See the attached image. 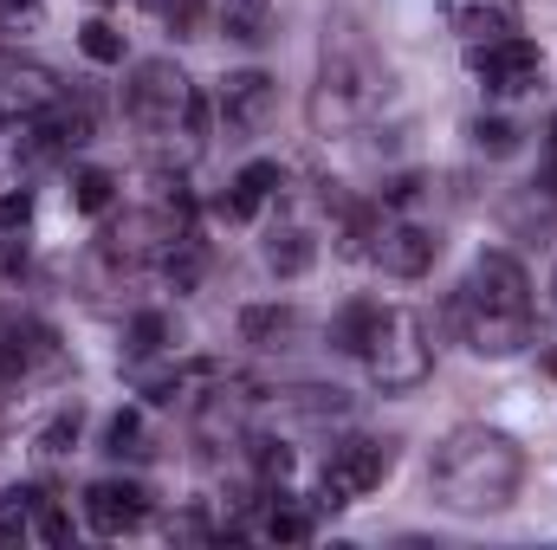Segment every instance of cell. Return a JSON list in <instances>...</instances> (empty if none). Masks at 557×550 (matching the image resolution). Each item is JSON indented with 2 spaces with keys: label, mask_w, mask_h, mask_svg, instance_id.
Here are the masks:
<instances>
[{
  "label": "cell",
  "mask_w": 557,
  "mask_h": 550,
  "mask_svg": "<svg viewBox=\"0 0 557 550\" xmlns=\"http://www.w3.org/2000/svg\"><path fill=\"white\" fill-rule=\"evenodd\" d=\"M525 479V453L519 440L493 434V427H454L434 460H428V492L434 505L460 512V518H486V512H506L512 492Z\"/></svg>",
  "instance_id": "1"
},
{
  "label": "cell",
  "mask_w": 557,
  "mask_h": 550,
  "mask_svg": "<svg viewBox=\"0 0 557 550\" xmlns=\"http://www.w3.org/2000/svg\"><path fill=\"white\" fill-rule=\"evenodd\" d=\"M454 330L473 357H519L532 343V278L512 253H480L447 298Z\"/></svg>",
  "instance_id": "2"
},
{
  "label": "cell",
  "mask_w": 557,
  "mask_h": 550,
  "mask_svg": "<svg viewBox=\"0 0 557 550\" xmlns=\"http://www.w3.org/2000/svg\"><path fill=\"white\" fill-rule=\"evenodd\" d=\"M383 85H389V72H383V59L363 46V33H357V26H331V33H324V59H318V85H311V98H305L311 130H318V137H350V130L376 111Z\"/></svg>",
  "instance_id": "3"
},
{
  "label": "cell",
  "mask_w": 557,
  "mask_h": 550,
  "mask_svg": "<svg viewBox=\"0 0 557 550\" xmlns=\"http://www.w3.org/2000/svg\"><path fill=\"white\" fill-rule=\"evenodd\" d=\"M363 370H370V383L376 389H389V396H403V389H421L428 383V370H434V343H428V324H421L416 311H376V324H370V337H363Z\"/></svg>",
  "instance_id": "4"
},
{
  "label": "cell",
  "mask_w": 557,
  "mask_h": 550,
  "mask_svg": "<svg viewBox=\"0 0 557 550\" xmlns=\"http://www.w3.org/2000/svg\"><path fill=\"white\" fill-rule=\"evenodd\" d=\"M182 104H188V78L175 59H143L124 85V117L143 137H182Z\"/></svg>",
  "instance_id": "5"
},
{
  "label": "cell",
  "mask_w": 557,
  "mask_h": 550,
  "mask_svg": "<svg viewBox=\"0 0 557 550\" xmlns=\"http://www.w3.org/2000/svg\"><path fill=\"white\" fill-rule=\"evenodd\" d=\"M389 466H396L389 440H370V434L337 440L331 460H324V505H357V499H370V492L389 479Z\"/></svg>",
  "instance_id": "6"
},
{
  "label": "cell",
  "mask_w": 557,
  "mask_h": 550,
  "mask_svg": "<svg viewBox=\"0 0 557 550\" xmlns=\"http://www.w3.org/2000/svg\"><path fill=\"white\" fill-rule=\"evenodd\" d=\"M467 65H473V78H480L493 98H525V91H539V78H545V52H539L532 39H519V33L486 39V46H467Z\"/></svg>",
  "instance_id": "7"
},
{
  "label": "cell",
  "mask_w": 557,
  "mask_h": 550,
  "mask_svg": "<svg viewBox=\"0 0 557 550\" xmlns=\"http://www.w3.org/2000/svg\"><path fill=\"white\" fill-rule=\"evenodd\" d=\"M273 104H278L273 72H260V65H247V72H227V78H221V91H214L221 137H227V142L260 137V130H267V117H273Z\"/></svg>",
  "instance_id": "8"
},
{
  "label": "cell",
  "mask_w": 557,
  "mask_h": 550,
  "mask_svg": "<svg viewBox=\"0 0 557 550\" xmlns=\"http://www.w3.org/2000/svg\"><path fill=\"white\" fill-rule=\"evenodd\" d=\"M98 137V111H91V98L78 91V98H52L33 124H26V155L33 162H59V155H72V149H85V142Z\"/></svg>",
  "instance_id": "9"
},
{
  "label": "cell",
  "mask_w": 557,
  "mask_h": 550,
  "mask_svg": "<svg viewBox=\"0 0 557 550\" xmlns=\"http://www.w3.org/2000/svg\"><path fill=\"white\" fill-rule=\"evenodd\" d=\"M65 85L39 65V59H20V52H0V130H20L33 124Z\"/></svg>",
  "instance_id": "10"
},
{
  "label": "cell",
  "mask_w": 557,
  "mask_h": 550,
  "mask_svg": "<svg viewBox=\"0 0 557 550\" xmlns=\"http://www.w3.org/2000/svg\"><path fill=\"white\" fill-rule=\"evenodd\" d=\"M131 383H137L156 409H188V402H201V396H214V389H221V363H208V357L175 363V370H143V363H137V376H131Z\"/></svg>",
  "instance_id": "11"
},
{
  "label": "cell",
  "mask_w": 557,
  "mask_h": 550,
  "mask_svg": "<svg viewBox=\"0 0 557 550\" xmlns=\"http://www.w3.org/2000/svg\"><path fill=\"white\" fill-rule=\"evenodd\" d=\"M85 518L98 538H124L149 518V492L137 479H98V486H85Z\"/></svg>",
  "instance_id": "12"
},
{
  "label": "cell",
  "mask_w": 557,
  "mask_h": 550,
  "mask_svg": "<svg viewBox=\"0 0 557 550\" xmlns=\"http://www.w3.org/2000/svg\"><path fill=\"white\" fill-rule=\"evenodd\" d=\"M434 260H441V240L428 227H416V221L383 227V240H376V266L389 278H421V273H434Z\"/></svg>",
  "instance_id": "13"
},
{
  "label": "cell",
  "mask_w": 557,
  "mask_h": 550,
  "mask_svg": "<svg viewBox=\"0 0 557 550\" xmlns=\"http://www.w3.org/2000/svg\"><path fill=\"white\" fill-rule=\"evenodd\" d=\"M441 13H447V26L467 46H486V39L519 33V0H441Z\"/></svg>",
  "instance_id": "14"
},
{
  "label": "cell",
  "mask_w": 557,
  "mask_h": 550,
  "mask_svg": "<svg viewBox=\"0 0 557 550\" xmlns=\"http://www.w3.org/2000/svg\"><path fill=\"white\" fill-rule=\"evenodd\" d=\"M298 330H305V317L292 304H247L240 311V343H253V350H292Z\"/></svg>",
  "instance_id": "15"
},
{
  "label": "cell",
  "mask_w": 557,
  "mask_h": 550,
  "mask_svg": "<svg viewBox=\"0 0 557 550\" xmlns=\"http://www.w3.org/2000/svg\"><path fill=\"white\" fill-rule=\"evenodd\" d=\"M331 195V188H324ZM337 201V195H331ZM337 214H344V227H337V253L344 260H376V240H383V214L376 208H350V201H337Z\"/></svg>",
  "instance_id": "16"
},
{
  "label": "cell",
  "mask_w": 557,
  "mask_h": 550,
  "mask_svg": "<svg viewBox=\"0 0 557 550\" xmlns=\"http://www.w3.org/2000/svg\"><path fill=\"white\" fill-rule=\"evenodd\" d=\"M156 266H162V278H169L175 291H195V285H201V273H208V247H201L195 234H175V240L156 253Z\"/></svg>",
  "instance_id": "17"
},
{
  "label": "cell",
  "mask_w": 557,
  "mask_h": 550,
  "mask_svg": "<svg viewBox=\"0 0 557 550\" xmlns=\"http://www.w3.org/2000/svg\"><path fill=\"white\" fill-rule=\"evenodd\" d=\"M311 260H318V240H311L305 227H273V240H267V266H273L278 278L311 273Z\"/></svg>",
  "instance_id": "18"
},
{
  "label": "cell",
  "mask_w": 557,
  "mask_h": 550,
  "mask_svg": "<svg viewBox=\"0 0 557 550\" xmlns=\"http://www.w3.org/2000/svg\"><path fill=\"white\" fill-rule=\"evenodd\" d=\"M221 26H227V39H240V46H260L267 26H273V0H221Z\"/></svg>",
  "instance_id": "19"
},
{
  "label": "cell",
  "mask_w": 557,
  "mask_h": 550,
  "mask_svg": "<svg viewBox=\"0 0 557 550\" xmlns=\"http://www.w3.org/2000/svg\"><path fill=\"white\" fill-rule=\"evenodd\" d=\"M267 402L285 414H305V421H337V414L350 409L344 389H285V396H267Z\"/></svg>",
  "instance_id": "20"
},
{
  "label": "cell",
  "mask_w": 557,
  "mask_h": 550,
  "mask_svg": "<svg viewBox=\"0 0 557 550\" xmlns=\"http://www.w3.org/2000/svg\"><path fill=\"white\" fill-rule=\"evenodd\" d=\"M267 499H273V512H267V538H273V545H305V538H311V512L292 505L285 486H273Z\"/></svg>",
  "instance_id": "21"
},
{
  "label": "cell",
  "mask_w": 557,
  "mask_h": 550,
  "mask_svg": "<svg viewBox=\"0 0 557 550\" xmlns=\"http://www.w3.org/2000/svg\"><path fill=\"white\" fill-rule=\"evenodd\" d=\"M39 486H13V492H0V545H13V538H26L33 532V512H39Z\"/></svg>",
  "instance_id": "22"
},
{
  "label": "cell",
  "mask_w": 557,
  "mask_h": 550,
  "mask_svg": "<svg viewBox=\"0 0 557 550\" xmlns=\"http://www.w3.org/2000/svg\"><path fill=\"white\" fill-rule=\"evenodd\" d=\"M111 201H117V175L111 168H78L72 175V208L78 214H104Z\"/></svg>",
  "instance_id": "23"
},
{
  "label": "cell",
  "mask_w": 557,
  "mask_h": 550,
  "mask_svg": "<svg viewBox=\"0 0 557 550\" xmlns=\"http://www.w3.org/2000/svg\"><path fill=\"white\" fill-rule=\"evenodd\" d=\"M376 311H383V304H370V298H357V304H344V311L331 317V343L357 357V350H363V337H370V324H376Z\"/></svg>",
  "instance_id": "24"
},
{
  "label": "cell",
  "mask_w": 557,
  "mask_h": 550,
  "mask_svg": "<svg viewBox=\"0 0 557 550\" xmlns=\"http://www.w3.org/2000/svg\"><path fill=\"white\" fill-rule=\"evenodd\" d=\"M169 343H175V324H169L162 311H137V317H131V357H137V363L162 357Z\"/></svg>",
  "instance_id": "25"
},
{
  "label": "cell",
  "mask_w": 557,
  "mask_h": 550,
  "mask_svg": "<svg viewBox=\"0 0 557 550\" xmlns=\"http://www.w3.org/2000/svg\"><path fill=\"white\" fill-rule=\"evenodd\" d=\"M78 52H85L91 65H124V33H117L111 20H85V26H78Z\"/></svg>",
  "instance_id": "26"
},
{
  "label": "cell",
  "mask_w": 557,
  "mask_h": 550,
  "mask_svg": "<svg viewBox=\"0 0 557 550\" xmlns=\"http://www.w3.org/2000/svg\"><path fill=\"white\" fill-rule=\"evenodd\" d=\"M104 453H117V460H143L149 453V440H143V414H111V427H104Z\"/></svg>",
  "instance_id": "27"
},
{
  "label": "cell",
  "mask_w": 557,
  "mask_h": 550,
  "mask_svg": "<svg viewBox=\"0 0 557 550\" xmlns=\"http://www.w3.org/2000/svg\"><path fill=\"white\" fill-rule=\"evenodd\" d=\"M247 453H253V466H260L267 486H285V473H292V447H285V440L260 434V440H247Z\"/></svg>",
  "instance_id": "28"
},
{
  "label": "cell",
  "mask_w": 557,
  "mask_h": 550,
  "mask_svg": "<svg viewBox=\"0 0 557 550\" xmlns=\"http://www.w3.org/2000/svg\"><path fill=\"white\" fill-rule=\"evenodd\" d=\"M78 427H85V409H78V402H72V409H59L46 427H39V453H72Z\"/></svg>",
  "instance_id": "29"
},
{
  "label": "cell",
  "mask_w": 557,
  "mask_h": 550,
  "mask_svg": "<svg viewBox=\"0 0 557 550\" xmlns=\"http://www.w3.org/2000/svg\"><path fill=\"white\" fill-rule=\"evenodd\" d=\"M182 137L195 142V149L214 137V98H208V91H195V85H188V104H182Z\"/></svg>",
  "instance_id": "30"
},
{
  "label": "cell",
  "mask_w": 557,
  "mask_h": 550,
  "mask_svg": "<svg viewBox=\"0 0 557 550\" xmlns=\"http://www.w3.org/2000/svg\"><path fill=\"white\" fill-rule=\"evenodd\" d=\"M149 13H162V26L175 33V39H188L195 26H201V0H143Z\"/></svg>",
  "instance_id": "31"
},
{
  "label": "cell",
  "mask_w": 557,
  "mask_h": 550,
  "mask_svg": "<svg viewBox=\"0 0 557 550\" xmlns=\"http://www.w3.org/2000/svg\"><path fill=\"white\" fill-rule=\"evenodd\" d=\"M473 142H480L486 155H519V124H506V117H480V124H473Z\"/></svg>",
  "instance_id": "32"
},
{
  "label": "cell",
  "mask_w": 557,
  "mask_h": 550,
  "mask_svg": "<svg viewBox=\"0 0 557 550\" xmlns=\"http://www.w3.org/2000/svg\"><path fill=\"white\" fill-rule=\"evenodd\" d=\"M234 188H240V195H253V201H267L273 188H285V168H278V162H247V168L234 175Z\"/></svg>",
  "instance_id": "33"
},
{
  "label": "cell",
  "mask_w": 557,
  "mask_h": 550,
  "mask_svg": "<svg viewBox=\"0 0 557 550\" xmlns=\"http://www.w3.org/2000/svg\"><path fill=\"white\" fill-rule=\"evenodd\" d=\"M33 532H39L46 545H72V518H65L52 499H39V512H33Z\"/></svg>",
  "instance_id": "34"
},
{
  "label": "cell",
  "mask_w": 557,
  "mask_h": 550,
  "mask_svg": "<svg viewBox=\"0 0 557 550\" xmlns=\"http://www.w3.org/2000/svg\"><path fill=\"white\" fill-rule=\"evenodd\" d=\"M33 221V195L26 188H13V195H0V234H20Z\"/></svg>",
  "instance_id": "35"
},
{
  "label": "cell",
  "mask_w": 557,
  "mask_h": 550,
  "mask_svg": "<svg viewBox=\"0 0 557 550\" xmlns=\"http://www.w3.org/2000/svg\"><path fill=\"white\" fill-rule=\"evenodd\" d=\"M421 188H428L421 175H389V182H383V208H409Z\"/></svg>",
  "instance_id": "36"
},
{
  "label": "cell",
  "mask_w": 557,
  "mask_h": 550,
  "mask_svg": "<svg viewBox=\"0 0 557 550\" xmlns=\"http://www.w3.org/2000/svg\"><path fill=\"white\" fill-rule=\"evenodd\" d=\"M221 214H227V221H253V214H260V201H253V195H240V188H227V195H221Z\"/></svg>",
  "instance_id": "37"
},
{
  "label": "cell",
  "mask_w": 557,
  "mask_h": 550,
  "mask_svg": "<svg viewBox=\"0 0 557 550\" xmlns=\"http://www.w3.org/2000/svg\"><path fill=\"white\" fill-rule=\"evenodd\" d=\"M169 538H208V518L201 512H182V518H169Z\"/></svg>",
  "instance_id": "38"
},
{
  "label": "cell",
  "mask_w": 557,
  "mask_h": 550,
  "mask_svg": "<svg viewBox=\"0 0 557 550\" xmlns=\"http://www.w3.org/2000/svg\"><path fill=\"white\" fill-rule=\"evenodd\" d=\"M20 376H26V370H20V357H13V343L0 337V389H13Z\"/></svg>",
  "instance_id": "39"
},
{
  "label": "cell",
  "mask_w": 557,
  "mask_h": 550,
  "mask_svg": "<svg viewBox=\"0 0 557 550\" xmlns=\"http://www.w3.org/2000/svg\"><path fill=\"white\" fill-rule=\"evenodd\" d=\"M552 142H557V124H552Z\"/></svg>",
  "instance_id": "40"
},
{
  "label": "cell",
  "mask_w": 557,
  "mask_h": 550,
  "mask_svg": "<svg viewBox=\"0 0 557 550\" xmlns=\"http://www.w3.org/2000/svg\"><path fill=\"white\" fill-rule=\"evenodd\" d=\"M552 291H557V273H552Z\"/></svg>",
  "instance_id": "41"
},
{
  "label": "cell",
  "mask_w": 557,
  "mask_h": 550,
  "mask_svg": "<svg viewBox=\"0 0 557 550\" xmlns=\"http://www.w3.org/2000/svg\"><path fill=\"white\" fill-rule=\"evenodd\" d=\"M98 7H111V0H98Z\"/></svg>",
  "instance_id": "42"
}]
</instances>
